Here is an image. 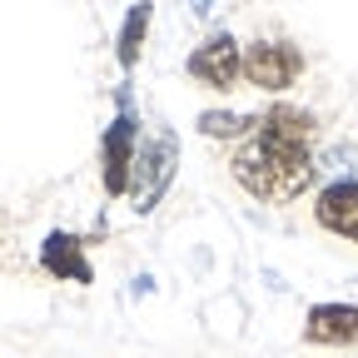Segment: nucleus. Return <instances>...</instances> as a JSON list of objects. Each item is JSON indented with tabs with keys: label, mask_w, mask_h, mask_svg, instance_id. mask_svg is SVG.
<instances>
[{
	"label": "nucleus",
	"mask_w": 358,
	"mask_h": 358,
	"mask_svg": "<svg viewBox=\"0 0 358 358\" xmlns=\"http://www.w3.org/2000/svg\"><path fill=\"white\" fill-rule=\"evenodd\" d=\"M229 169L264 204L299 199L313 185V115L294 105H274L268 115H259Z\"/></svg>",
	"instance_id": "1"
},
{
	"label": "nucleus",
	"mask_w": 358,
	"mask_h": 358,
	"mask_svg": "<svg viewBox=\"0 0 358 358\" xmlns=\"http://www.w3.org/2000/svg\"><path fill=\"white\" fill-rule=\"evenodd\" d=\"M174 169H179V140L174 129H159L150 134V140H140V150H134V169H129V199H134V214H150L164 189L174 185Z\"/></svg>",
	"instance_id": "2"
},
{
	"label": "nucleus",
	"mask_w": 358,
	"mask_h": 358,
	"mask_svg": "<svg viewBox=\"0 0 358 358\" xmlns=\"http://www.w3.org/2000/svg\"><path fill=\"white\" fill-rule=\"evenodd\" d=\"M134 150H140V120L129 110V95H120V115L105 129L100 145V164H105V194H124L129 189V169H134Z\"/></svg>",
	"instance_id": "3"
},
{
	"label": "nucleus",
	"mask_w": 358,
	"mask_h": 358,
	"mask_svg": "<svg viewBox=\"0 0 358 358\" xmlns=\"http://www.w3.org/2000/svg\"><path fill=\"white\" fill-rule=\"evenodd\" d=\"M299 75H303V55L294 50L289 40H254L244 50V80L259 85V90H268V95L289 90Z\"/></svg>",
	"instance_id": "4"
},
{
	"label": "nucleus",
	"mask_w": 358,
	"mask_h": 358,
	"mask_svg": "<svg viewBox=\"0 0 358 358\" xmlns=\"http://www.w3.org/2000/svg\"><path fill=\"white\" fill-rule=\"evenodd\" d=\"M189 75L209 90H234L239 75H244V50H239V40L234 35H209L199 50L189 55Z\"/></svg>",
	"instance_id": "5"
},
{
	"label": "nucleus",
	"mask_w": 358,
	"mask_h": 358,
	"mask_svg": "<svg viewBox=\"0 0 358 358\" xmlns=\"http://www.w3.org/2000/svg\"><path fill=\"white\" fill-rule=\"evenodd\" d=\"M303 338L319 348H353L358 343V308L353 303H313L303 319Z\"/></svg>",
	"instance_id": "6"
},
{
	"label": "nucleus",
	"mask_w": 358,
	"mask_h": 358,
	"mask_svg": "<svg viewBox=\"0 0 358 358\" xmlns=\"http://www.w3.org/2000/svg\"><path fill=\"white\" fill-rule=\"evenodd\" d=\"M313 219H319L329 234L358 244V179H334L319 194V204H313Z\"/></svg>",
	"instance_id": "7"
},
{
	"label": "nucleus",
	"mask_w": 358,
	"mask_h": 358,
	"mask_svg": "<svg viewBox=\"0 0 358 358\" xmlns=\"http://www.w3.org/2000/svg\"><path fill=\"white\" fill-rule=\"evenodd\" d=\"M40 264L50 268L55 279H70V284H90V259H85V244L65 229H55L50 239L40 244Z\"/></svg>",
	"instance_id": "8"
},
{
	"label": "nucleus",
	"mask_w": 358,
	"mask_h": 358,
	"mask_svg": "<svg viewBox=\"0 0 358 358\" xmlns=\"http://www.w3.org/2000/svg\"><path fill=\"white\" fill-rule=\"evenodd\" d=\"M150 0H140V6H129V15H124V25H120V65L129 70L134 60H140V50H145V30H150Z\"/></svg>",
	"instance_id": "9"
},
{
	"label": "nucleus",
	"mask_w": 358,
	"mask_h": 358,
	"mask_svg": "<svg viewBox=\"0 0 358 358\" xmlns=\"http://www.w3.org/2000/svg\"><path fill=\"white\" fill-rule=\"evenodd\" d=\"M254 120H259V115H224V110H209V115H199V129L214 134V140H244V134L254 129Z\"/></svg>",
	"instance_id": "10"
},
{
	"label": "nucleus",
	"mask_w": 358,
	"mask_h": 358,
	"mask_svg": "<svg viewBox=\"0 0 358 358\" xmlns=\"http://www.w3.org/2000/svg\"><path fill=\"white\" fill-rule=\"evenodd\" d=\"M189 6H194V10L204 15V10H214V0H189Z\"/></svg>",
	"instance_id": "11"
}]
</instances>
